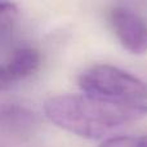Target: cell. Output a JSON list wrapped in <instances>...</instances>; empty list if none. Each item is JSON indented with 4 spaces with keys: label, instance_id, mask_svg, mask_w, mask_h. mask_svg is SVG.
Wrapping results in <instances>:
<instances>
[{
    "label": "cell",
    "instance_id": "6da1fadb",
    "mask_svg": "<svg viewBox=\"0 0 147 147\" xmlns=\"http://www.w3.org/2000/svg\"><path fill=\"white\" fill-rule=\"evenodd\" d=\"M45 114L57 127L79 137L97 140L146 116L147 109L90 94H62L45 102Z\"/></svg>",
    "mask_w": 147,
    "mask_h": 147
},
{
    "label": "cell",
    "instance_id": "7a4b0ae2",
    "mask_svg": "<svg viewBox=\"0 0 147 147\" xmlns=\"http://www.w3.org/2000/svg\"><path fill=\"white\" fill-rule=\"evenodd\" d=\"M86 94L147 109V83L111 65H96L79 76Z\"/></svg>",
    "mask_w": 147,
    "mask_h": 147
},
{
    "label": "cell",
    "instance_id": "3957f363",
    "mask_svg": "<svg viewBox=\"0 0 147 147\" xmlns=\"http://www.w3.org/2000/svg\"><path fill=\"white\" fill-rule=\"evenodd\" d=\"M109 23L123 47L132 54L147 53V22L141 16L123 7L110 10Z\"/></svg>",
    "mask_w": 147,
    "mask_h": 147
},
{
    "label": "cell",
    "instance_id": "277c9868",
    "mask_svg": "<svg viewBox=\"0 0 147 147\" xmlns=\"http://www.w3.org/2000/svg\"><path fill=\"white\" fill-rule=\"evenodd\" d=\"M40 66V54L35 48L22 47L12 52L0 70V86L7 89L13 83L32 75Z\"/></svg>",
    "mask_w": 147,
    "mask_h": 147
},
{
    "label": "cell",
    "instance_id": "5b68a950",
    "mask_svg": "<svg viewBox=\"0 0 147 147\" xmlns=\"http://www.w3.org/2000/svg\"><path fill=\"white\" fill-rule=\"evenodd\" d=\"M17 18V8L13 3L3 0L0 4V31L4 38L10 30Z\"/></svg>",
    "mask_w": 147,
    "mask_h": 147
},
{
    "label": "cell",
    "instance_id": "8992f818",
    "mask_svg": "<svg viewBox=\"0 0 147 147\" xmlns=\"http://www.w3.org/2000/svg\"><path fill=\"white\" fill-rule=\"evenodd\" d=\"M138 137H128V136H120V137H111L101 143L98 147H137Z\"/></svg>",
    "mask_w": 147,
    "mask_h": 147
},
{
    "label": "cell",
    "instance_id": "52a82bcc",
    "mask_svg": "<svg viewBox=\"0 0 147 147\" xmlns=\"http://www.w3.org/2000/svg\"><path fill=\"white\" fill-rule=\"evenodd\" d=\"M137 147H147V134L142 136V137H138Z\"/></svg>",
    "mask_w": 147,
    "mask_h": 147
}]
</instances>
